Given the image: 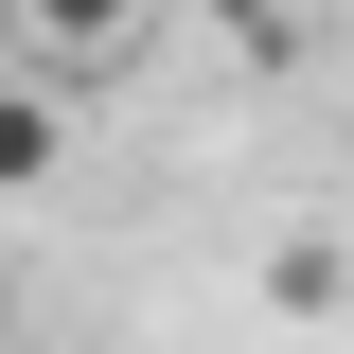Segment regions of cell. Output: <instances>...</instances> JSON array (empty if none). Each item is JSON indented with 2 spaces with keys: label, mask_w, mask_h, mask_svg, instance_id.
I'll list each match as a JSON object with an SVG mask.
<instances>
[{
  "label": "cell",
  "mask_w": 354,
  "mask_h": 354,
  "mask_svg": "<svg viewBox=\"0 0 354 354\" xmlns=\"http://www.w3.org/2000/svg\"><path fill=\"white\" fill-rule=\"evenodd\" d=\"M71 177V106L53 88H0V195H53Z\"/></svg>",
  "instance_id": "obj_1"
},
{
  "label": "cell",
  "mask_w": 354,
  "mask_h": 354,
  "mask_svg": "<svg viewBox=\"0 0 354 354\" xmlns=\"http://www.w3.org/2000/svg\"><path fill=\"white\" fill-rule=\"evenodd\" d=\"M142 0H18V53H124Z\"/></svg>",
  "instance_id": "obj_2"
}]
</instances>
